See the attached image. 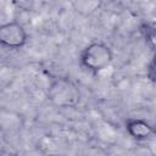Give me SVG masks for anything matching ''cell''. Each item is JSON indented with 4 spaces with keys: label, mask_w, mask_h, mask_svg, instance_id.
Returning <instances> with one entry per match:
<instances>
[{
    "label": "cell",
    "mask_w": 156,
    "mask_h": 156,
    "mask_svg": "<svg viewBox=\"0 0 156 156\" xmlns=\"http://www.w3.org/2000/svg\"><path fill=\"white\" fill-rule=\"evenodd\" d=\"M112 60V50L104 43H91L80 54V63L91 72L105 69L111 65Z\"/></svg>",
    "instance_id": "1"
},
{
    "label": "cell",
    "mask_w": 156,
    "mask_h": 156,
    "mask_svg": "<svg viewBox=\"0 0 156 156\" xmlns=\"http://www.w3.org/2000/svg\"><path fill=\"white\" fill-rule=\"evenodd\" d=\"M49 98L60 106H67L74 104L79 99V91L71 82L61 79L54 83L49 91Z\"/></svg>",
    "instance_id": "2"
},
{
    "label": "cell",
    "mask_w": 156,
    "mask_h": 156,
    "mask_svg": "<svg viewBox=\"0 0 156 156\" xmlns=\"http://www.w3.org/2000/svg\"><path fill=\"white\" fill-rule=\"evenodd\" d=\"M27 32L22 24L9 22L0 27V41L10 49H20L27 43Z\"/></svg>",
    "instance_id": "3"
},
{
    "label": "cell",
    "mask_w": 156,
    "mask_h": 156,
    "mask_svg": "<svg viewBox=\"0 0 156 156\" xmlns=\"http://www.w3.org/2000/svg\"><path fill=\"white\" fill-rule=\"evenodd\" d=\"M127 130L128 133L136 139H144L152 134V127L141 119H129L127 122Z\"/></svg>",
    "instance_id": "4"
},
{
    "label": "cell",
    "mask_w": 156,
    "mask_h": 156,
    "mask_svg": "<svg viewBox=\"0 0 156 156\" xmlns=\"http://www.w3.org/2000/svg\"><path fill=\"white\" fill-rule=\"evenodd\" d=\"M151 69H152V72H154V73H155V76H156V52H155V55H154V58H152Z\"/></svg>",
    "instance_id": "5"
}]
</instances>
